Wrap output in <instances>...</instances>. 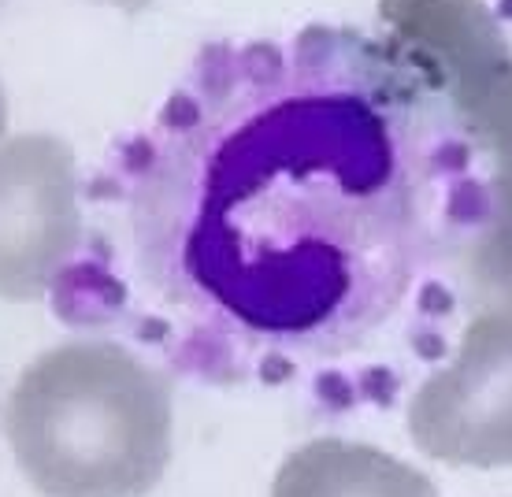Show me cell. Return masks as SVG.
Listing matches in <instances>:
<instances>
[{
	"mask_svg": "<svg viewBox=\"0 0 512 497\" xmlns=\"http://www.w3.org/2000/svg\"><path fill=\"white\" fill-rule=\"evenodd\" d=\"M101 4H112L119 12H141V8H149L153 0H101Z\"/></svg>",
	"mask_w": 512,
	"mask_h": 497,
	"instance_id": "6",
	"label": "cell"
},
{
	"mask_svg": "<svg viewBox=\"0 0 512 497\" xmlns=\"http://www.w3.org/2000/svg\"><path fill=\"white\" fill-rule=\"evenodd\" d=\"M4 4H8V0H0V8H4Z\"/></svg>",
	"mask_w": 512,
	"mask_h": 497,
	"instance_id": "8",
	"label": "cell"
},
{
	"mask_svg": "<svg viewBox=\"0 0 512 497\" xmlns=\"http://www.w3.org/2000/svg\"><path fill=\"white\" fill-rule=\"evenodd\" d=\"M82 197L71 145L19 134L0 145V301H41L82 249Z\"/></svg>",
	"mask_w": 512,
	"mask_h": 497,
	"instance_id": "3",
	"label": "cell"
},
{
	"mask_svg": "<svg viewBox=\"0 0 512 497\" xmlns=\"http://www.w3.org/2000/svg\"><path fill=\"white\" fill-rule=\"evenodd\" d=\"M171 383L116 342L41 353L8 397V446L41 497H145L171 460Z\"/></svg>",
	"mask_w": 512,
	"mask_h": 497,
	"instance_id": "2",
	"label": "cell"
},
{
	"mask_svg": "<svg viewBox=\"0 0 512 497\" xmlns=\"http://www.w3.org/2000/svg\"><path fill=\"white\" fill-rule=\"evenodd\" d=\"M8 130V97H4V86H0V138Z\"/></svg>",
	"mask_w": 512,
	"mask_h": 497,
	"instance_id": "7",
	"label": "cell"
},
{
	"mask_svg": "<svg viewBox=\"0 0 512 497\" xmlns=\"http://www.w3.org/2000/svg\"><path fill=\"white\" fill-rule=\"evenodd\" d=\"M509 71V45L383 23L208 45L112 167L130 264L164 305L264 342H357L412 301L472 323L512 212Z\"/></svg>",
	"mask_w": 512,
	"mask_h": 497,
	"instance_id": "1",
	"label": "cell"
},
{
	"mask_svg": "<svg viewBox=\"0 0 512 497\" xmlns=\"http://www.w3.org/2000/svg\"><path fill=\"white\" fill-rule=\"evenodd\" d=\"M409 434L442 464L512 468V316L464 323L449 364L412 397Z\"/></svg>",
	"mask_w": 512,
	"mask_h": 497,
	"instance_id": "4",
	"label": "cell"
},
{
	"mask_svg": "<svg viewBox=\"0 0 512 497\" xmlns=\"http://www.w3.org/2000/svg\"><path fill=\"white\" fill-rule=\"evenodd\" d=\"M271 497H438L435 483L383 449L316 438L282 460Z\"/></svg>",
	"mask_w": 512,
	"mask_h": 497,
	"instance_id": "5",
	"label": "cell"
}]
</instances>
